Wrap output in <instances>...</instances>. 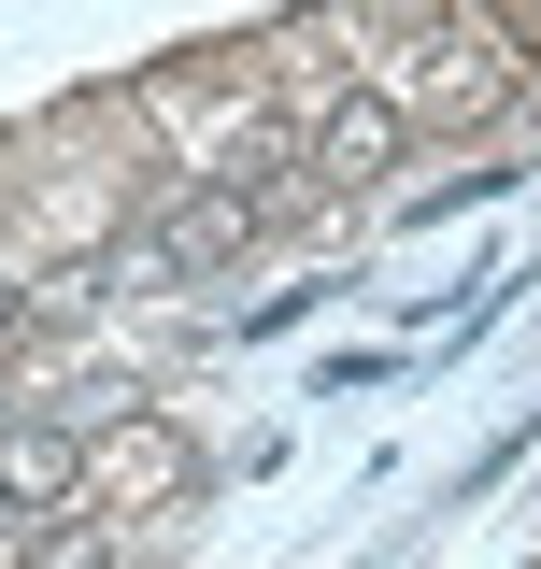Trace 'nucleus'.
Listing matches in <instances>:
<instances>
[{
  "instance_id": "1",
  "label": "nucleus",
  "mask_w": 541,
  "mask_h": 569,
  "mask_svg": "<svg viewBox=\"0 0 541 569\" xmlns=\"http://www.w3.org/2000/svg\"><path fill=\"white\" fill-rule=\"evenodd\" d=\"M257 228L270 213H243L214 171H171V186H142V213L115 228V284H200V271H228Z\"/></svg>"
},
{
  "instance_id": "2",
  "label": "nucleus",
  "mask_w": 541,
  "mask_h": 569,
  "mask_svg": "<svg viewBox=\"0 0 541 569\" xmlns=\"http://www.w3.org/2000/svg\"><path fill=\"white\" fill-rule=\"evenodd\" d=\"M299 157H314L328 186H385V171L413 157V100H400V86H328V114H314Z\"/></svg>"
},
{
  "instance_id": "3",
  "label": "nucleus",
  "mask_w": 541,
  "mask_h": 569,
  "mask_svg": "<svg viewBox=\"0 0 541 569\" xmlns=\"http://www.w3.org/2000/svg\"><path fill=\"white\" fill-rule=\"evenodd\" d=\"M86 485V441L71 427H0V512H58Z\"/></svg>"
},
{
  "instance_id": "4",
  "label": "nucleus",
  "mask_w": 541,
  "mask_h": 569,
  "mask_svg": "<svg viewBox=\"0 0 541 569\" xmlns=\"http://www.w3.org/2000/svg\"><path fill=\"white\" fill-rule=\"evenodd\" d=\"M14 569H115V527H100V512H29Z\"/></svg>"
}]
</instances>
